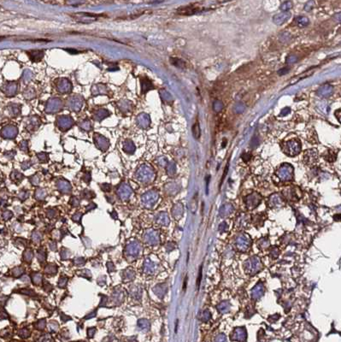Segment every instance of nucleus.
<instances>
[{"label": "nucleus", "instance_id": "nucleus-18", "mask_svg": "<svg viewBox=\"0 0 341 342\" xmlns=\"http://www.w3.org/2000/svg\"><path fill=\"white\" fill-rule=\"evenodd\" d=\"M192 135H193V137L195 139L199 138V136H200V128H199V124H198V122H195V124L192 126Z\"/></svg>", "mask_w": 341, "mask_h": 342}, {"label": "nucleus", "instance_id": "nucleus-21", "mask_svg": "<svg viewBox=\"0 0 341 342\" xmlns=\"http://www.w3.org/2000/svg\"><path fill=\"white\" fill-rule=\"evenodd\" d=\"M18 335L22 339H27L30 336V331L27 328H22L18 331Z\"/></svg>", "mask_w": 341, "mask_h": 342}, {"label": "nucleus", "instance_id": "nucleus-7", "mask_svg": "<svg viewBox=\"0 0 341 342\" xmlns=\"http://www.w3.org/2000/svg\"><path fill=\"white\" fill-rule=\"evenodd\" d=\"M291 17V14L289 12H285V13H281V14H279V15H276L275 17L273 18L275 23L277 25H281L284 23L285 21H287Z\"/></svg>", "mask_w": 341, "mask_h": 342}, {"label": "nucleus", "instance_id": "nucleus-39", "mask_svg": "<svg viewBox=\"0 0 341 342\" xmlns=\"http://www.w3.org/2000/svg\"><path fill=\"white\" fill-rule=\"evenodd\" d=\"M52 289H53L52 286L50 285L48 281H45V282H44V290H45V292H48L49 293V292H50Z\"/></svg>", "mask_w": 341, "mask_h": 342}, {"label": "nucleus", "instance_id": "nucleus-9", "mask_svg": "<svg viewBox=\"0 0 341 342\" xmlns=\"http://www.w3.org/2000/svg\"><path fill=\"white\" fill-rule=\"evenodd\" d=\"M129 293L130 295H131L133 299H138L140 298V295H141V293H142V290H141L138 286H132L130 287Z\"/></svg>", "mask_w": 341, "mask_h": 342}, {"label": "nucleus", "instance_id": "nucleus-22", "mask_svg": "<svg viewBox=\"0 0 341 342\" xmlns=\"http://www.w3.org/2000/svg\"><path fill=\"white\" fill-rule=\"evenodd\" d=\"M78 275H79V276L87 278L88 280H90L91 277H92V273L90 272V270H88V269H81L80 271H78Z\"/></svg>", "mask_w": 341, "mask_h": 342}, {"label": "nucleus", "instance_id": "nucleus-49", "mask_svg": "<svg viewBox=\"0 0 341 342\" xmlns=\"http://www.w3.org/2000/svg\"><path fill=\"white\" fill-rule=\"evenodd\" d=\"M94 208H96V205H95V204H89V205L87 207V211H89L92 210V209H94Z\"/></svg>", "mask_w": 341, "mask_h": 342}, {"label": "nucleus", "instance_id": "nucleus-13", "mask_svg": "<svg viewBox=\"0 0 341 342\" xmlns=\"http://www.w3.org/2000/svg\"><path fill=\"white\" fill-rule=\"evenodd\" d=\"M57 271V267L55 264L49 263L45 267V273L47 275H55Z\"/></svg>", "mask_w": 341, "mask_h": 342}, {"label": "nucleus", "instance_id": "nucleus-24", "mask_svg": "<svg viewBox=\"0 0 341 342\" xmlns=\"http://www.w3.org/2000/svg\"><path fill=\"white\" fill-rule=\"evenodd\" d=\"M45 325H46V321H45V319H40V320H39V321L34 324L35 328H36L37 329H39V330H43V329H45Z\"/></svg>", "mask_w": 341, "mask_h": 342}, {"label": "nucleus", "instance_id": "nucleus-33", "mask_svg": "<svg viewBox=\"0 0 341 342\" xmlns=\"http://www.w3.org/2000/svg\"><path fill=\"white\" fill-rule=\"evenodd\" d=\"M81 217H82V213L81 212H77L74 215L72 216V220L75 222H80L81 220Z\"/></svg>", "mask_w": 341, "mask_h": 342}, {"label": "nucleus", "instance_id": "nucleus-27", "mask_svg": "<svg viewBox=\"0 0 341 342\" xmlns=\"http://www.w3.org/2000/svg\"><path fill=\"white\" fill-rule=\"evenodd\" d=\"M38 342H54V341L50 334H45L41 336Z\"/></svg>", "mask_w": 341, "mask_h": 342}, {"label": "nucleus", "instance_id": "nucleus-1", "mask_svg": "<svg viewBox=\"0 0 341 342\" xmlns=\"http://www.w3.org/2000/svg\"><path fill=\"white\" fill-rule=\"evenodd\" d=\"M141 251V245L138 240H132L129 241L124 250V254L127 257L128 259L130 258H136Z\"/></svg>", "mask_w": 341, "mask_h": 342}, {"label": "nucleus", "instance_id": "nucleus-8", "mask_svg": "<svg viewBox=\"0 0 341 342\" xmlns=\"http://www.w3.org/2000/svg\"><path fill=\"white\" fill-rule=\"evenodd\" d=\"M156 196L155 195L154 193H147L146 195L143 196L142 198V200H143V203L149 206V205H152L156 202Z\"/></svg>", "mask_w": 341, "mask_h": 342}, {"label": "nucleus", "instance_id": "nucleus-23", "mask_svg": "<svg viewBox=\"0 0 341 342\" xmlns=\"http://www.w3.org/2000/svg\"><path fill=\"white\" fill-rule=\"evenodd\" d=\"M297 22H298V26H299V27H306V26L309 24V19L308 18H306V17H298V18L297 19Z\"/></svg>", "mask_w": 341, "mask_h": 342}, {"label": "nucleus", "instance_id": "nucleus-29", "mask_svg": "<svg viewBox=\"0 0 341 342\" xmlns=\"http://www.w3.org/2000/svg\"><path fill=\"white\" fill-rule=\"evenodd\" d=\"M85 263H86V259H85L84 258H82V257L76 258H74V264L76 265V266H81V265H83V264H85Z\"/></svg>", "mask_w": 341, "mask_h": 342}, {"label": "nucleus", "instance_id": "nucleus-14", "mask_svg": "<svg viewBox=\"0 0 341 342\" xmlns=\"http://www.w3.org/2000/svg\"><path fill=\"white\" fill-rule=\"evenodd\" d=\"M138 327L141 330L146 331L150 328V323L146 319H139L138 321Z\"/></svg>", "mask_w": 341, "mask_h": 342}, {"label": "nucleus", "instance_id": "nucleus-34", "mask_svg": "<svg viewBox=\"0 0 341 342\" xmlns=\"http://www.w3.org/2000/svg\"><path fill=\"white\" fill-rule=\"evenodd\" d=\"M107 301H108V297H107V296H105V295H103V294H101V302H100V304H99V306H100V307H104V306H105L106 304H107Z\"/></svg>", "mask_w": 341, "mask_h": 342}, {"label": "nucleus", "instance_id": "nucleus-55", "mask_svg": "<svg viewBox=\"0 0 341 342\" xmlns=\"http://www.w3.org/2000/svg\"><path fill=\"white\" fill-rule=\"evenodd\" d=\"M4 39V37H0V40H2Z\"/></svg>", "mask_w": 341, "mask_h": 342}, {"label": "nucleus", "instance_id": "nucleus-17", "mask_svg": "<svg viewBox=\"0 0 341 342\" xmlns=\"http://www.w3.org/2000/svg\"><path fill=\"white\" fill-rule=\"evenodd\" d=\"M60 257H61V258L63 260L68 259L71 257V252L68 249H66L64 247H62V249L60 251Z\"/></svg>", "mask_w": 341, "mask_h": 342}, {"label": "nucleus", "instance_id": "nucleus-40", "mask_svg": "<svg viewBox=\"0 0 341 342\" xmlns=\"http://www.w3.org/2000/svg\"><path fill=\"white\" fill-rule=\"evenodd\" d=\"M106 266H107V269H108V271L110 273V272H112V271H114L115 270V266L114 265V263H112V262H107V263H106Z\"/></svg>", "mask_w": 341, "mask_h": 342}, {"label": "nucleus", "instance_id": "nucleus-12", "mask_svg": "<svg viewBox=\"0 0 341 342\" xmlns=\"http://www.w3.org/2000/svg\"><path fill=\"white\" fill-rule=\"evenodd\" d=\"M32 276V281L34 285L36 286H40L42 284V276H41L40 273L38 272H33L31 275Z\"/></svg>", "mask_w": 341, "mask_h": 342}, {"label": "nucleus", "instance_id": "nucleus-16", "mask_svg": "<svg viewBox=\"0 0 341 342\" xmlns=\"http://www.w3.org/2000/svg\"><path fill=\"white\" fill-rule=\"evenodd\" d=\"M32 258H33V252L31 249H27L23 253V259L27 263H31Z\"/></svg>", "mask_w": 341, "mask_h": 342}, {"label": "nucleus", "instance_id": "nucleus-5", "mask_svg": "<svg viewBox=\"0 0 341 342\" xmlns=\"http://www.w3.org/2000/svg\"><path fill=\"white\" fill-rule=\"evenodd\" d=\"M144 238H145L146 242L148 244L154 245L158 242V235L155 231H152V230L147 231Z\"/></svg>", "mask_w": 341, "mask_h": 342}, {"label": "nucleus", "instance_id": "nucleus-46", "mask_svg": "<svg viewBox=\"0 0 341 342\" xmlns=\"http://www.w3.org/2000/svg\"><path fill=\"white\" fill-rule=\"evenodd\" d=\"M288 71H289V69H288L287 68H284V69H280V70L278 72V74H280V75H283V74H285L287 73Z\"/></svg>", "mask_w": 341, "mask_h": 342}, {"label": "nucleus", "instance_id": "nucleus-45", "mask_svg": "<svg viewBox=\"0 0 341 342\" xmlns=\"http://www.w3.org/2000/svg\"><path fill=\"white\" fill-rule=\"evenodd\" d=\"M96 315H97V311L96 310H94V312H92V313H90L89 315H87V316H86V317H85V319H91V318L92 317H96Z\"/></svg>", "mask_w": 341, "mask_h": 342}, {"label": "nucleus", "instance_id": "nucleus-32", "mask_svg": "<svg viewBox=\"0 0 341 342\" xmlns=\"http://www.w3.org/2000/svg\"><path fill=\"white\" fill-rule=\"evenodd\" d=\"M46 216H48L49 218H54V217L57 216V211H56V210H55V209H49V210H47Z\"/></svg>", "mask_w": 341, "mask_h": 342}, {"label": "nucleus", "instance_id": "nucleus-19", "mask_svg": "<svg viewBox=\"0 0 341 342\" xmlns=\"http://www.w3.org/2000/svg\"><path fill=\"white\" fill-rule=\"evenodd\" d=\"M37 258H38V260L40 261V263L45 262L46 259V252L44 250V249H40L38 250L37 252Z\"/></svg>", "mask_w": 341, "mask_h": 342}, {"label": "nucleus", "instance_id": "nucleus-36", "mask_svg": "<svg viewBox=\"0 0 341 342\" xmlns=\"http://www.w3.org/2000/svg\"><path fill=\"white\" fill-rule=\"evenodd\" d=\"M8 313L4 310V309H0V320H4V319H8Z\"/></svg>", "mask_w": 341, "mask_h": 342}, {"label": "nucleus", "instance_id": "nucleus-31", "mask_svg": "<svg viewBox=\"0 0 341 342\" xmlns=\"http://www.w3.org/2000/svg\"><path fill=\"white\" fill-rule=\"evenodd\" d=\"M12 216H13V213L10 211H5L3 212V215H2V217L4 221H8L11 219Z\"/></svg>", "mask_w": 341, "mask_h": 342}, {"label": "nucleus", "instance_id": "nucleus-37", "mask_svg": "<svg viewBox=\"0 0 341 342\" xmlns=\"http://www.w3.org/2000/svg\"><path fill=\"white\" fill-rule=\"evenodd\" d=\"M96 333V328H89L87 329V336L88 338H92Z\"/></svg>", "mask_w": 341, "mask_h": 342}, {"label": "nucleus", "instance_id": "nucleus-15", "mask_svg": "<svg viewBox=\"0 0 341 342\" xmlns=\"http://www.w3.org/2000/svg\"><path fill=\"white\" fill-rule=\"evenodd\" d=\"M12 276L15 277H20L25 274V269L23 267H16L11 270Z\"/></svg>", "mask_w": 341, "mask_h": 342}, {"label": "nucleus", "instance_id": "nucleus-30", "mask_svg": "<svg viewBox=\"0 0 341 342\" xmlns=\"http://www.w3.org/2000/svg\"><path fill=\"white\" fill-rule=\"evenodd\" d=\"M18 293H22V294H26V295H28V296H36V293H34L32 290L31 289H27V288H23V289H21L20 291H18Z\"/></svg>", "mask_w": 341, "mask_h": 342}, {"label": "nucleus", "instance_id": "nucleus-38", "mask_svg": "<svg viewBox=\"0 0 341 342\" xmlns=\"http://www.w3.org/2000/svg\"><path fill=\"white\" fill-rule=\"evenodd\" d=\"M292 3H291V2H285V3H284V4H283L281 6H280V9H282L284 8V7H285V8L284 9V10H283V11H285V12H286V11H287L289 9L292 8Z\"/></svg>", "mask_w": 341, "mask_h": 342}, {"label": "nucleus", "instance_id": "nucleus-42", "mask_svg": "<svg viewBox=\"0 0 341 342\" xmlns=\"http://www.w3.org/2000/svg\"><path fill=\"white\" fill-rule=\"evenodd\" d=\"M71 204L74 207H77L80 204V200H78L76 198H71Z\"/></svg>", "mask_w": 341, "mask_h": 342}, {"label": "nucleus", "instance_id": "nucleus-48", "mask_svg": "<svg viewBox=\"0 0 341 342\" xmlns=\"http://www.w3.org/2000/svg\"><path fill=\"white\" fill-rule=\"evenodd\" d=\"M290 112V109L289 108H285L283 109L282 112H281V115H285L286 114H288Z\"/></svg>", "mask_w": 341, "mask_h": 342}, {"label": "nucleus", "instance_id": "nucleus-11", "mask_svg": "<svg viewBox=\"0 0 341 342\" xmlns=\"http://www.w3.org/2000/svg\"><path fill=\"white\" fill-rule=\"evenodd\" d=\"M130 193V189L128 187H122L119 190V197L123 200H126L129 198Z\"/></svg>", "mask_w": 341, "mask_h": 342}, {"label": "nucleus", "instance_id": "nucleus-28", "mask_svg": "<svg viewBox=\"0 0 341 342\" xmlns=\"http://www.w3.org/2000/svg\"><path fill=\"white\" fill-rule=\"evenodd\" d=\"M168 221H169L168 216L164 213H161V215L158 217V222H160L162 225H166L168 223Z\"/></svg>", "mask_w": 341, "mask_h": 342}, {"label": "nucleus", "instance_id": "nucleus-2", "mask_svg": "<svg viewBox=\"0 0 341 342\" xmlns=\"http://www.w3.org/2000/svg\"><path fill=\"white\" fill-rule=\"evenodd\" d=\"M284 152L289 156H296L300 152V145L298 142H297L296 140L292 139L290 140L288 142H286V144L285 145Z\"/></svg>", "mask_w": 341, "mask_h": 342}, {"label": "nucleus", "instance_id": "nucleus-51", "mask_svg": "<svg viewBox=\"0 0 341 342\" xmlns=\"http://www.w3.org/2000/svg\"><path fill=\"white\" fill-rule=\"evenodd\" d=\"M37 198H38L39 199H43V198H45V194H44L43 193L40 192V194H37Z\"/></svg>", "mask_w": 341, "mask_h": 342}, {"label": "nucleus", "instance_id": "nucleus-52", "mask_svg": "<svg viewBox=\"0 0 341 342\" xmlns=\"http://www.w3.org/2000/svg\"><path fill=\"white\" fill-rule=\"evenodd\" d=\"M128 342H138V341H137L136 338H134V337H132V338H129V339L128 340Z\"/></svg>", "mask_w": 341, "mask_h": 342}, {"label": "nucleus", "instance_id": "nucleus-35", "mask_svg": "<svg viewBox=\"0 0 341 342\" xmlns=\"http://www.w3.org/2000/svg\"><path fill=\"white\" fill-rule=\"evenodd\" d=\"M106 283V276H101L97 278V284L99 286H105Z\"/></svg>", "mask_w": 341, "mask_h": 342}, {"label": "nucleus", "instance_id": "nucleus-41", "mask_svg": "<svg viewBox=\"0 0 341 342\" xmlns=\"http://www.w3.org/2000/svg\"><path fill=\"white\" fill-rule=\"evenodd\" d=\"M49 247H50V249L51 251H53V252L57 251V243H56L55 241H50V242L49 243Z\"/></svg>", "mask_w": 341, "mask_h": 342}, {"label": "nucleus", "instance_id": "nucleus-53", "mask_svg": "<svg viewBox=\"0 0 341 342\" xmlns=\"http://www.w3.org/2000/svg\"><path fill=\"white\" fill-rule=\"evenodd\" d=\"M111 216L113 217L114 219H117V214H116V212L115 211L111 212Z\"/></svg>", "mask_w": 341, "mask_h": 342}, {"label": "nucleus", "instance_id": "nucleus-6", "mask_svg": "<svg viewBox=\"0 0 341 342\" xmlns=\"http://www.w3.org/2000/svg\"><path fill=\"white\" fill-rule=\"evenodd\" d=\"M122 281L124 282L132 281L135 278V272H134V270L132 268H128V269H124L122 273Z\"/></svg>", "mask_w": 341, "mask_h": 342}, {"label": "nucleus", "instance_id": "nucleus-44", "mask_svg": "<svg viewBox=\"0 0 341 342\" xmlns=\"http://www.w3.org/2000/svg\"><path fill=\"white\" fill-rule=\"evenodd\" d=\"M61 320H62L63 322H67V321L71 320V318L69 317H68V316H66V315L63 314V313H61Z\"/></svg>", "mask_w": 341, "mask_h": 342}, {"label": "nucleus", "instance_id": "nucleus-54", "mask_svg": "<svg viewBox=\"0 0 341 342\" xmlns=\"http://www.w3.org/2000/svg\"><path fill=\"white\" fill-rule=\"evenodd\" d=\"M335 113H337V114H338V116H337V118H338V121L340 122V110H337V112H335Z\"/></svg>", "mask_w": 341, "mask_h": 342}, {"label": "nucleus", "instance_id": "nucleus-10", "mask_svg": "<svg viewBox=\"0 0 341 342\" xmlns=\"http://www.w3.org/2000/svg\"><path fill=\"white\" fill-rule=\"evenodd\" d=\"M155 270V265L153 263H151V261H150L149 259H146L145 262V264H144V271L146 272V274H152Z\"/></svg>", "mask_w": 341, "mask_h": 342}, {"label": "nucleus", "instance_id": "nucleus-4", "mask_svg": "<svg viewBox=\"0 0 341 342\" xmlns=\"http://www.w3.org/2000/svg\"><path fill=\"white\" fill-rule=\"evenodd\" d=\"M203 9H201L200 7L198 6H186V7H182V8L179 9L178 13L180 15H193L196 14L198 12H200L202 11Z\"/></svg>", "mask_w": 341, "mask_h": 342}, {"label": "nucleus", "instance_id": "nucleus-20", "mask_svg": "<svg viewBox=\"0 0 341 342\" xmlns=\"http://www.w3.org/2000/svg\"><path fill=\"white\" fill-rule=\"evenodd\" d=\"M42 240V234L39 231H33L32 233V240L34 243H40Z\"/></svg>", "mask_w": 341, "mask_h": 342}, {"label": "nucleus", "instance_id": "nucleus-47", "mask_svg": "<svg viewBox=\"0 0 341 342\" xmlns=\"http://www.w3.org/2000/svg\"><path fill=\"white\" fill-rule=\"evenodd\" d=\"M7 299H8V297H1L0 298V304H2V305L5 304Z\"/></svg>", "mask_w": 341, "mask_h": 342}, {"label": "nucleus", "instance_id": "nucleus-43", "mask_svg": "<svg viewBox=\"0 0 341 342\" xmlns=\"http://www.w3.org/2000/svg\"><path fill=\"white\" fill-rule=\"evenodd\" d=\"M201 278H202V267L200 268V270H199V278H198V281H197V288H198V289L199 288Z\"/></svg>", "mask_w": 341, "mask_h": 342}, {"label": "nucleus", "instance_id": "nucleus-50", "mask_svg": "<svg viewBox=\"0 0 341 342\" xmlns=\"http://www.w3.org/2000/svg\"><path fill=\"white\" fill-rule=\"evenodd\" d=\"M22 281H26L27 283H28L30 280H29V278L27 276H23V277H22Z\"/></svg>", "mask_w": 341, "mask_h": 342}, {"label": "nucleus", "instance_id": "nucleus-3", "mask_svg": "<svg viewBox=\"0 0 341 342\" xmlns=\"http://www.w3.org/2000/svg\"><path fill=\"white\" fill-rule=\"evenodd\" d=\"M111 299H112V302L115 303V305H119L121 304L122 302L124 301L125 299V293L124 291L122 290V288H118V289H115L111 295Z\"/></svg>", "mask_w": 341, "mask_h": 342}, {"label": "nucleus", "instance_id": "nucleus-25", "mask_svg": "<svg viewBox=\"0 0 341 342\" xmlns=\"http://www.w3.org/2000/svg\"><path fill=\"white\" fill-rule=\"evenodd\" d=\"M58 328H59V325H58V323L56 321H50V323H49V329H50V332L55 333V332H57V330H58Z\"/></svg>", "mask_w": 341, "mask_h": 342}, {"label": "nucleus", "instance_id": "nucleus-26", "mask_svg": "<svg viewBox=\"0 0 341 342\" xmlns=\"http://www.w3.org/2000/svg\"><path fill=\"white\" fill-rule=\"evenodd\" d=\"M68 278L66 276H61L58 280V286L61 287V288H64L65 286L68 284Z\"/></svg>", "mask_w": 341, "mask_h": 342}]
</instances>
